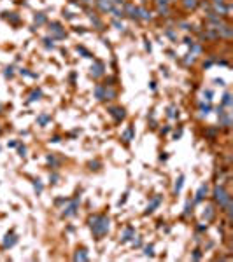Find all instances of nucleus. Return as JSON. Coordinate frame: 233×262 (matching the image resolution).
Wrapping results in <instances>:
<instances>
[{
  "label": "nucleus",
  "mask_w": 233,
  "mask_h": 262,
  "mask_svg": "<svg viewBox=\"0 0 233 262\" xmlns=\"http://www.w3.org/2000/svg\"><path fill=\"white\" fill-rule=\"evenodd\" d=\"M90 226H91V231L96 236V239H100L109 231V218L103 217V215H95V217L90 218Z\"/></svg>",
  "instance_id": "1"
},
{
  "label": "nucleus",
  "mask_w": 233,
  "mask_h": 262,
  "mask_svg": "<svg viewBox=\"0 0 233 262\" xmlns=\"http://www.w3.org/2000/svg\"><path fill=\"white\" fill-rule=\"evenodd\" d=\"M214 199L219 203V206H224V208H228V210H230L231 199H230L228 192H226L223 187H216V190H214Z\"/></svg>",
  "instance_id": "2"
},
{
  "label": "nucleus",
  "mask_w": 233,
  "mask_h": 262,
  "mask_svg": "<svg viewBox=\"0 0 233 262\" xmlns=\"http://www.w3.org/2000/svg\"><path fill=\"white\" fill-rule=\"evenodd\" d=\"M77 205H79V201L74 199V201L69 205V208H65V211H63V217H72V215H75V213H77Z\"/></svg>",
  "instance_id": "3"
},
{
  "label": "nucleus",
  "mask_w": 233,
  "mask_h": 262,
  "mask_svg": "<svg viewBox=\"0 0 233 262\" xmlns=\"http://www.w3.org/2000/svg\"><path fill=\"white\" fill-rule=\"evenodd\" d=\"M160 203H161V196H156V198H154V199H153V201L149 203V206H147L145 213H151V211H154V208H156V206H158Z\"/></svg>",
  "instance_id": "4"
},
{
  "label": "nucleus",
  "mask_w": 233,
  "mask_h": 262,
  "mask_svg": "<svg viewBox=\"0 0 233 262\" xmlns=\"http://www.w3.org/2000/svg\"><path fill=\"white\" fill-rule=\"evenodd\" d=\"M14 243H16V236H14V234H7L5 239H4V246L7 248V246H12Z\"/></svg>",
  "instance_id": "5"
},
{
  "label": "nucleus",
  "mask_w": 233,
  "mask_h": 262,
  "mask_svg": "<svg viewBox=\"0 0 233 262\" xmlns=\"http://www.w3.org/2000/svg\"><path fill=\"white\" fill-rule=\"evenodd\" d=\"M111 114H112L118 121L124 117V110H123V108H111Z\"/></svg>",
  "instance_id": "6"
},
{
  "label": "nucleus",
  "mask_w": 233,
  "mask_h": 262,
  "mask_svg": "<svg viewBox=\"0 0 233 262\" xmlns=\"http://www.w3.org/2000/svg\"><path fill=\"white\" fill-rule=\"evenodd\" d=\"M133 234H135L133 227H126V229H124V234H123V241H128V239H132Z\"/></svg>",
  "instance_id": "7"
},
{
  "label": "nucleus",
  "mask_w": 233,
  "mask_h": 262,
  "mask_svg": "<svg viewBox=\"0 0 233 262\" xmlns=\"http://www.w3.org/2000/svg\"><path fill=\"white\" fill-rule=\"evenodd\" d=\"M75 260H88V253H86V250H77V253H75V257H74Z\"/></svg>",
  "instance_id": "8"
},
{
  "label": "nucleus",
  "mask_w": 233,
  "mask_h": 262,
  "mask_svg": "<svg viewBox=\"0 0 233 262\" xmlns=\"http://www.w3.org/2000/svg\"><path fill=\"white\" fill-rule=\"evenodd\" d=\"M203 194H207V185H202V187H200V190H198V194H196V201L203 199Z\"/></svg>",
  "instance_id": "9"
},
{
  "label": "nucleus",
  "mask_w": 233,
  "mask_h": 262,
  "mask_svg": "<svg viewBox=\"0 0 233 262\" xmlns=\"http://www.w3.org/2000/svg\"><path fill=\"white\" fill-rule=\"evenodd\" d=\"M203 217L207 218V220H210V218L214 217V208H212V206H209V208H207V211H203Z\"/></svg>",
  "instance_id": "10"
},
{
  "label": "nucleus",
  "mask_w": 233,
  "mask_h": 262,
  "mask_svg": "<svg viewBox=\"0 0 233 262\" xmlns=\"http://www.w3.org/2000/svg\"><path fill=\"white\" fill-rule=\"evenodd\" d=\"M98 4H100L102 11H111V9H112V7H111V4H109V2H103V0H98Z\"/></svg>",
  "instance_id": "11"
},
{
  "label": "nucleus",
  "mask_w": 233,
  "mask_h": 262,
  "mask_svg": "<svg viewBox=\"0 0 233 262\" xmlns=\"http://www.w3.org/2000/svg\"><path fill=\"white\" fill-rule=\"evenodd\" d=\"M184 4H186V7H196V0H184Z\"/></svg>",
  "instance_id": "12"
},
{
  "label": "nucleus",
  "mask_w": 233,
  "mask_h": 262,
  "mask_svg": "<svg viewBox=\"0 0 233 262\" xmlns=\"http://www.w3.org/2000/svg\"><path fill=\"white\" fill-rule=\"evenodd\" d=\"M132 135H133V129L130 128L128 131H126V135H124V140H126V142H130V138H132Z\"/></svg>",
  "instance_id": "13"
},
{
  "label": "nucleus",
  "mask_w": 233,
  "mask_h": 262,
  "mask_svg": "<svg viewBox=\"0 0 233 262\" xmlns=\"http://www.w3.org/2000/svg\"><path fill=\"white\" fill-rule=\"evenodd\" d=\"M182 180H184V177H179V182L175 184V190H177V192H179V190H181V187H182Z\"/></svg>",
  "instance_id": "14"
},
{
  "label": "nucleus",
  "mask_w": 233,
  "mask_h": 262,
  "mask_svg": "<svg viewBox=\"0 0 233 262\" xmlns=\"http://www.w3.org/2000/svg\"><path fill=\"white\" fill-rule=\"evenodd\" d=\"M96 95H98V98H100V100H103V89H102L100 86L96 87Z\"/></svg>",
  "instance_id": "15"
},
{
  "label": "nucleus",
  "mask_w": 233,
  "mask_h": 262,
  "mask_svg": "<svg viewBox=\"0 0 233 262\" xmlns=\"http://www.w3.org/2000/svg\"><path fill=\"white\" fill-rule=\"evenodd\" d=\"M145 255H153V246H145Z\"/></svg>",
  "instance_id": "16"
},
{
  "label": "nucleus",
  "mask_w": 233,
  "mask_h": 262,
  "mask_svg": "<svg viewBox=\"0 0 233 262\" xmlns=\"http://www.w3.org/2000/svg\"><path fill=\"white\" fill-rule=\"evenodd\" d=\"M44 19H46V18H44V16H42V14H40L39 18H35V21H37V23H42V21H44Z\"/></svg>",
  "instance_id": "17"
},
{
  "label": "nucleus",
  "mask_w": 233,
  "mask_h": 262,
  "mask_svg": "<svg viewBox=\"0 0 233 262\" xmlns=\"http://www.w3.org/2000/svg\"><path fill=\"white\" fill-rule=\"evenodd\" d=\"M39 96H40V93H39V91H37V93H33V95H32V100H37V98H39Z\"/></svg>",
  "instance_id": "18"
},
{
  "label": "nucleus",
  "mask_w": 233,
  "mask_h": 262,
  "mask_svg": "<svg viewBox=\"0 0 233 262\" xmlns=\"http://www.w3.org/2000/svg\"><path fill=\"white\" fill-rule=\"evenodd\" d=\"M35 189H37V190H39V192H40V190H42V185H40V184H39V182H35Z\"/></svg>",
  "instance_id": "19"
}]
</instances>
